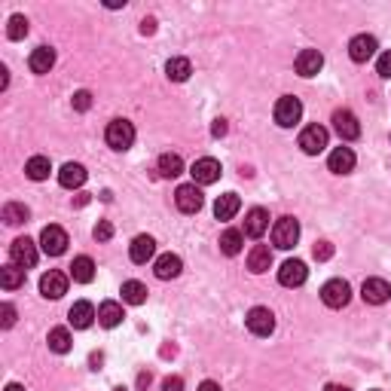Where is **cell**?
Returning a JSON list of instances; mask_svg holds the SVG:
<instances>
[{
  "label": "cell",
  "instance_id": "cell-6",
  "mask_svg": "<svg viewBox=\"0 0 391 391\" xmlns=\"http://www.w3.org/2000/svg\"><path fill=\"white\" fill-rule=\"evenodd\" d=\"M303 117V104H300V98H294V95H285V98H278V104H275V122H278L281 128H290V126H297Z\"/></svg>",
  "mask_w": 391,
  "mask_h": 391
},
{
  "label": "cell",
  "instance_id": "cell-34",
  "mask_svg": "<svg viewBox=\"0 0 391 391\" xmlns=\"http://www.w3.org/2000/svg\"><path fill=\"white\" fill-rule=\"evenodd\" d=\"M28 217H31L28 205H22V202H10V205H3V220H6L10 226L28 224Z\"/></svg>",
  "mask_w": 391,
  "mask_h": 391
},
{
  "label": "cell",
  "instance_id": "cell-41",
  "mask_svg": "<svg viewBox=\"0 0 391 391\" xmlns=\"http://www.w3.org/2000/svg\"><path fill=\"white\" fill-rule=\"evenodd\" d=\"M331 257H333V244L331 242L315 244V260H331Z\"/></svg>",
  "mask_w": 391,
  "mask_h": 391
},
{
  "label": "cell",
  "instance_id": "cell-3",
  "mask_svg": "<svg viewBox=\"0 0 391 391\" xmlns=\"http://www.w3.org/2000/svg\"><path fill=\"white\" fill-rule=\"evenodd\" d=\"M37 244L28 239V235H22V239H15L10 244V263L19 266V269H34L37 266Z\"/></svg>",
  "mask_w": 391,
  "mask_h": 391
},
{
  "label": "cell",
  "instance_id": "cell-22",
  "mask_svg": "<svg viewBox=\"0 0 391 391\" xmlns=\"http://www.w3.org/2000/svg\"><path fill=\"white\" fill-rule=\"evenodd\" d=\"M58 183L65 190H76V187H83L86 183V168H83L80 163H67V165H61V172H58Z\"/></svg>",
  "mask_w": 391,
  "mask_h": 391
},
{
  "label": "cell",
  "instance_id": "cell-38",
  "mask_svg": "<svg viewBox=\"0 0 391 391\" xmlns=\"http://www.w3.org/2000/svg\"><path fill=\"white\" fill-rule=\"evenodd\" d=\"M110 235H113L110 220H98V226H95V239H98V242H110Z\"/></svg>",
  "mask_w": 391,
  "mask_h": 391
},
{
  "label": "cell",
  "instance_id": "cell-21",
  "mask_svg": "<svg viewBox=\"0 0 391 391\" xmlns=\"http://www.w3.org/2000/svg\"><path fill=\"white\" fill-rule=\"evenodd\" d=\"M327 168H331L333 174H349L351 168H355V153H351V147H336L331 156H327Z\"/></svg>",
  "mask_w": 391,
  "mask_h": 391
},
{
  "label": "cell",
  "instance_id": "cell-16",
  "mask_svg": "<svg viewBox=\"0 0 391 391\" xmlns=\"http://www.w3.org/2000/svg\"><path fill=\"white\" fill-rule=\"evenodd\" d=\"M266 229H269V211L266 208H251L248 217H244L242 235H248V239H260Z\"/></svg>",
  "mask_w": 391,
  "mask_h": 391
},
{
  "label": "cell",
  "instance_id": "cell-33",
  "mask_svg": "<svg viewBox=\"0 0 391 391\" xmlns=\"http://www.w3.org/2000/svg\"><path fill=\"white\" fill-rule=\"evenodd\" d=\"M165 74H168V80L183 83L190 74H193V65H190V58H172V61L165 65Z\"/></svg>",
  "mask_w": 391,
  "mask_h": 391
},
{
  "label": "cell",
  "instance_id": "cell-27",
  "mask_svg": "<svg viewBox=\"0 0 391 391\" xmlns=\"http://www.w3.org/2000/svg\"><path fill=\"white\" fill-rule=\"evenodd\" d=\"M156 172L163 174V178H178V174H183V159L178 153H163L156 163Z\"/></svg>",
  "mask_w": 391,
  "mask_h": 391
},
{
  "label": "cell",
  "instance_id": "cell-48",
  "mask_svg": "<svg viewBox=\"0 0 391 391\" xmlns=\"http://www.w3.org/2000/svg\"><path fill=\"white\" fill-rule=\"evenodd\" d=\"M113 391H126V388H113Z\"/></svg>",
  "mask_w": 391,
  "mask_h": 391
},
{
  "label": "cell",
  "instance_id": "cell-40",
  "mask_svg": "<svg viewBox=\"0 0 391 391\" xmlns=\"http://www.w3.org/2000/svg\"><path fill=\"white\" fill-rule=\"evenodd\" d=\"M0 315H3V321H0V324H3V327H13V324H15V306H13V303H3V306H0Z\"/></svg>",
  "mask_w": 391,
  "mask_h": 391
},
{
  "label": "cell",
  "instance_id": "cell-1",
  "mask_svg": "<svg viewBox=\"0 0 391 391\" xmlns=\"http://www.w3.org/2000/svg\"><path fill=\"white\" fill-rule=\"evenodd\" d=\"M104 141H107V147L110 150H128L135 144V126L128 119H113L110 126H107V132H104Z\"/></svg>",
  "mask_w": 391,
  "mask_h": 391
},
{
  "label": "cell",
  "instance_id": "cell-18",
  "mask_svg": "<svg viewBox=\"0 0 391 391\" xmlns=\"http://www.w3.org/2000/svg\"><path fill=\"white\" fill-rule=\"evenodd\" d=\"M95 318H98L95 306L86 303V300L74 303V306H71V312H67V321H71L76 331H86V327H92V321H95Z\"/></svg>",
  "mask_w": 391,
  "mask_h": 391
},
{
  "label": "cell",
  "instance_id": "cell-17",
  "mask_svg": "<svg viewBox=\"0 0 391 391\" xmlns=\"http://www.w3.org/2000/svg\"><path fill=\"white\" fill-rule=\"evenodd\" d=\"M294 67H297V74L300 76H315L321 67H324V56H321L318 49H303L300 56H297Z\"/></svg>",
  "mask_w": 391,
  "mask_h": 391
},
{
  "label": "cell",
  "instance_id": "cell-30",
  "mask_svg": "<svg viewBox=\"0 0 391 391\" xmlns=\"http://www.w3.org/2000/svg\"><path fill=\"white\" fill-rule=\"evenodd\" d=\"M242 244H244L242 229H226V233L220 235V251H224L226 257H235V254H239Z\"/></svg>",
  "mask_w": 391,
  "mask_h": 391
},
{
  "label": "cell",
  "instance_id": "cell-35",
  "mask_svg": "<svg viewBox=\"0 0 391 391\" xmlns=\"http://www.w3.org/2000/svg\"><path fill=\"white\" fill-rule=\"evenodd\" d=\"M122 300H126L128 306L147 303V288H144L141 281H126V285H122Z\"/></svg>",
  "mask_w": 391,
  "mask_h": 391
},
{
  "label": "cell",
  "instance_id": "cell-13",
  "mask_svg": "<svg viewBox=\"0 0 391 391\" xmlns=\"http://www.w3.org/2000/svg\"><path fill=\"white\" fill-rule=\"evenodd\" d=\"M306 278H309V269H306L303 260H285V263H281L278 281H281L285 288H300Z\"/></svg>",
  "mask_w": 391,
  "mask_h": 391
},
{
  "label": "cell",
  "instance_id": "cell-8",
  "mask_svg": "<svg viewBox=\"0 0 391 391\" xmlns=\"http://www.w3.org/2000/svg\"><path fill=\"white\" fill-rule=\"evenodd\" d=\"M244 324H248V331L254 336H272L275 331V315L266 306H254V309L248 312V318H244Z\"/></svg>",
  "mask_w": 391,
  "mask_h": 391
},
{
  "label": "cell",
  "instance_id": "cell-42",
  "mask_svg": "<svg viewBox=\"0 0 391 391\" xmlns=\"http://www.w3.org/2000/svg\"><path fill=\"white\" fill-rule=\"evenodd\" d=\"M163 391H183V379L181 376H168L163 382Z\"/></svg>",
  "mask_w": 391,
  "mask_h": 391
},
{
  "label": "cell",
  "instance_id": "cell-4",
  "mask_svg": "<svg viewBox=\"0 0 391 391\" xmlns=\"http://www.w3.org/2000/svg\"><path fill=\"white\" fill-rule=\"evenodd\" d=\"M349 300H351V288H349V281L331 278L324 288H321V303H324L327 309H342V306H349Z\"/></svg>",
  "mask_w": 391,
  "mask_h": 391
},
{
  "label": "cell",
  "instance_id": "cell-12",
  "mask_svg": "<svg viewBox=\"0 0 391 391\" xmlns=\"http://www.w3.org/2000/svg\"><path fill=\"white\" fill-rule=\"evenodd\" d=\"M376 49H379V43H376V37H370V34H358V37H351V43H349V56H351V61H358V65L370 61L376 56Z\"/></svg>",
  "mask_w": 391,
  "mask_h": 391
},
{
  "label": "cell",
  "instance_id": "cell-14",
  "mask_svg": "<svg viewBox=\"0 0 391 391\" xmlns=\"http://www.w3.org/2000/svg\"><path fill=\"white\" fill-rule=\"evenodd\" d=\"M40 294L46 297V300H58V297L67 294V275L58 272V269H49L40 278Z\"/></svg>",
  "mask_w": 391,
  "mask_h": 391
},
{
  "label": "cell",
  "instance_id": "cell-25",
  "mask_svg": "<svg viewBox=\"0 0 391 391\" xmlns=\"http://www.w3.org/2000/svg\"><path fill=\"white\" fill-rule=\"evenodd\" d=\"M272 266V251H269V244H254L251 248V254H248V269L251 272H266Z\"/></svg>",
  "mask_w": 391,
  "mask_h": 391
},
{
  "label": "cell",
  "instance_id": "cell-32",
  "mask_svg": "<svg viewBox=\"0 0 391 391\" xmlns=\"http://www.w3.org/2000/svg\"><path fill=\"white\" fill-rule=\"evenodd\" d=\"M0 285H3L6 290H15V288H22V285H25V269H19V266L6 263L3 269H0Z\"/></svg>",
  "mask_w": 391,
  "mask_h": 391
},
{
  "label": "cell",
  "instance_id": "cell-39",
  "mask_svg": "<svg viewBox=\"0 0 391 391\" xmlns=\"http://www.w3.org/2000/svg\"><path fill=\"white\" fill-rule=\"evenodd\" d=\"M376 74H379V76H385V80L391 76V52H382V56H379V61H376Z\"/></svg>",
  "mask_w": 391,
  "mask_h": 391
},
{
  "label": "cell",
  "instance_id": "cell-45",
  "mask_svg": "<svg viewBox=\"0 0 391 391\" xmlns=\"http://www.w3.org/2000/svg\"><path fill=\"white\" fill-rule=\"evenodd\" d=\"M324 391H351V388H346V385H336V382H331Z\"/></svg>",
  "mask_w": 391,
  "mask_h": 391
},
{
  "label": "cell",
  "instance_id": "cell-31",
  "mask_svg": "<svg viewBox=\"0 0 391 391\" xmlns=\"http://www.w3.org/2000/svg\"><path fill=\"white\" fill-rule=\"evenodd\" d=\"M49 172H52V165H49V159L46 156H31L28 165H25V174L31 181H46L49 178Z\"/></svg>",
  "mask_w": 391,
  "mask_h": 391
},
{
  "label": "cell",
  "instance_id": "cell-47",
  "mask_svg": "<svg viewBox=\"0 0 391 391\" xmlns=\"http://www.w3.org/2000/svg\"><path fill=\"white\" fill-rule=\"evenodd\" d=\"M3 391H25V388H22V385H19V382H10V385H6Z\"/></svg>",
  "mask_w": 391,
  "mask_h": 391
},
{
  "label": "cell",
  "instance_id": "cell-24",
  "mask_svg": "<svg viewBox=\"0 0 391 391\" xmlns=\"http://www.w3.org/2000/svg\"><path fill=\"white\" fill-rule=\"evenodd\" d=\"M239 208H242V199L235 193H224L217 202H214V217L217 220H233L235 214H239Z\"/></svg>",
  "mask_w": 391,
  "mask_h": 391
},
{
  "label": "cell",
  "instance_id": "cell-36",
  "mask_svg": "<svg viewBox=\"0 0 391 391\" xmlns=\"http://www.w3.org/2000/svg\"><path fill=\"white\" fill-rule=\"evenodd\" d=\"M6 37H10V40H22V37H28V19L25 15H13L10 25H6Z\"/></svg>",
  "mask_w": 391,
  "mask_h": 391
},
{
  "label": "cell",
  "instance_id": "cell-10",
  "mask_svg": "<svg viewBox=\"0 0 391 391\" xmlns=\"http://www.w3.org/2000/svg\"><path fill=\"white\" fill-rule=\"evenodd\" d=\"M40 248L49 257H61L67 251V233L61 226H46L40 233Z\"/></svg>",
  "mask_w": 391,
  "mask_h": 391
},
{
  "label": "cell",
  "instance_id": "cell-37",
  "mask_svg": "<svg viewBox=\"0 0 391 391\" xmlns=\"http://www.w3.org/2000/svg\"><path fill=\"white\" fill-rule=\"evenodd\" d=\"M89 107H92V95H89V92L86 89H80V92H76V95H74V110H89Z\"/></svg>",
  "mask_w": 391,
  "mask_h": 391
},
{
  "label": "cell",
  "instance_id": "cell-26",
  "mask_svg": "<svg viewBox=\"0 0 391 391\" xmlns=\"http://www.w3.org/2000/svg\"><path fill=\"white\" fill-rule=\"evenodd\" d=\"M71 278L80 281V285H89L92 278H95V263H92V257H76L71 263Z\"/></svg>",
  "mask_w": 391,
  "mask_h": 391
},
{
  "label": "cell",
  "instance_id": "cell-29",
  "mask_svg": "<svg viewBox=\"0 0 391 391\" xmlns=\"http://www.w3.org/2000/svg\"><path fill=\"white\" fill-rule=\"evenodd\" d=\"M122 321V306L119 303H113V300H107L98 306V324L101 327H117Z\"/></svg>",
  "mask_w": 391,
  "mask_h": 391
},
{
  "label": "cell",
  "instance_id": "cell-23",
  "mask_svg": "<svg viewBox=\"0 0 391 391\" xmlns=\"http://www.w3.org/2000/svg\"><path fill=\"white\" fill-rule=\"evenodd\" d=\"M181 269H183V260H181L178 254H163V257L156 260V266H153L156 278H163V281H168V278H178Z\"/></svg>",
  "mask_w": 391,
  "mask_h": 391
},
{
  "label": "cell",
  "instance_id": "cell-2",
  "mask_svg": "<svg viewBox=\"0 0 391 391\" xmlns=\"http://www.w3.org/2000/svg\"><path fill=\"white\" fill-rule=\"evenodd\" d=\"M300 242V220L297 217H278L272 226V244L281 251H290Z\"/></svg>",
  "mask_w": 391,
  "mask_h": 391
},
{
  "label": "cell",
  "instance_id": "cell-15",
  "mask_svg": "<svg viewBox=\"0 0 391 391\" xmlns=\"http://www.w3.org/2000/svg\"><path fill=\"white\" fill-rule=\"evenodd\" d=\"M361 297H364V303H370V306H382L391 300V285L385 278H367L361 288Z\"/></svg>",
  "mask_w": 391,
  "mask_h": 391
},
{
  "label": "cell",
  "instance_id": "cell-28",
  "mask_svg": "<svg viewBox=\"0 0 391 391\" xmlns=\"http://www.w3.org/2000/svg\"><path fill=\"white\" fill-rule=\"evenodd\" d=\"M46 342H49V351H56V355H67L74 340H71V331H67V327H56V331H49Z\"/></svg>",
  "mask_w": 391,
  "mask_h": 391
},
{
  "label": "cell",
  "instance_id": "cell-20",
  "mask_svg": "<svg viewBox=\"0 0 391 391\" xmlns=\"http://www.w3.org/2000/svg\"><path fill=\"white\" fill-rule=\"evenodd\" d=\"M52 65H56V49H52V46H37L28 56V67L34 74H49Z\"/></svg>",
  "mask_w": 391,
  "mask_h": 391
},
{
  "label": "cell",
  "instance_id": "cell-11",
  "mask_svg": "<svg viewBox=\"0 0 391 391\" xmlns=\"http://www.w3.org/2000/svg\"><path fill=\"white\" fill-rule=\"evenodd\" d=\"M327 147V128L324 126H306L300 132V150L309 156H318Z\"/></svg>",
  "mask_w": 391,
  "mask_h": 391
},
{
  "label": "cell",
  "instance_id": "cell-43",
  "mask_svg": "<svg viewBox=\"0 0 391 391\" xmlns=\"http://www.w3.org/2000/svg\"><path fill=\"white\" fill-rule=\"evenodd\" d=\"M211 135H214V138L226 135V119H214V126H211Z\"/></svg>",
  "mask_w": 391,
  "mask_h": 391
},
{
  "label": "cell",
  "instance_id": "cell-7",
  "mask_svg": "<svg viewBox=\"0 0 391 391\" xmlns=\"http://www.w3.org/2000/svg\"><path fill=\"white\" fill-rule=\"evenodd\" d=\"M220 163L217 159H211V156H202V159H196L193 168H190V174H193V183L196 187H208V183L214 181H220Z\"/></svg>",
  "mask_w": 391,
  "mask_h": 391
},
{
  "label": "cell",
  "instance_id": "cell-5",
  "mask_svg": "<svg viewBox=\"0 0 391 391\" xmlns=\"http://www.w3.org/2000/svg\"><path fill=\"white\" fill-rule=\"evenodd\" d=\"M202 202H205V196L196 183H181L178 193H174V205H178V211H183V214H199L202 211Z\"/></svg>",
  "mask_w": 391,
  "mask_h": 391
},
{
  "label": "cell",
  "instance_id": "cell-46",
  "mask_svg": "<svg viewBox=\"0 0 391 391\" xmlns=\"http://www.w3.org/2000/svg\"><path fill=\"white\" fill-rule=\"evenodd\" d=\"M141 31H144V34H153V19H147V22H144V25H141Z\"/></svg>",
  "mask_w": 391,
  "mask_h": 391
},
{
  "label": "cell",
  "instance_id": "cell-19",
  "mask_svg": "<svg viewBox=\"0 0 391 391\" xmlns=\"http://www.w3.org/2000/svg\"><path fill=\"white\" fill-rule=\"evenodd\" d=\"M156 254V242H153V235H138V239L128 244V257H132V263L144 266L147 260H153Z\"/></svg>",
  "mask_w": 391,
  "mask_h": 391
},
{
  "label": "cell",
  "instance_id": "cell-44",
  "mask_svg": "<svg viewBox=\"0 0 391 391\" xmlns=\"http://www.w3.org/2000/svg\"><path fill=\"white\" fill-rule=\"evenodd\" d=\"M199 391H220V385L217 382H211V379H205L202 385H199Z\"/></svg>",
  "mask_w": 391,
  "mask_h": 391
},
{
  "label": "cell",
  "instance_id": "cell-9",
  "mask_svg": "<svg viewBox=\"0 0 391 391\" xmlns=\"http://www.w3.org/2000/svg\"><path fill=\"white\" fill-rule=\"evenodd\" d=\"M333 128L342 141H358V138H361V122H358V117L351 110H346V107L333 113Z\"/></svg>",
  "mask_w": 391,
  "mask_h": 391
}]
</instances>
